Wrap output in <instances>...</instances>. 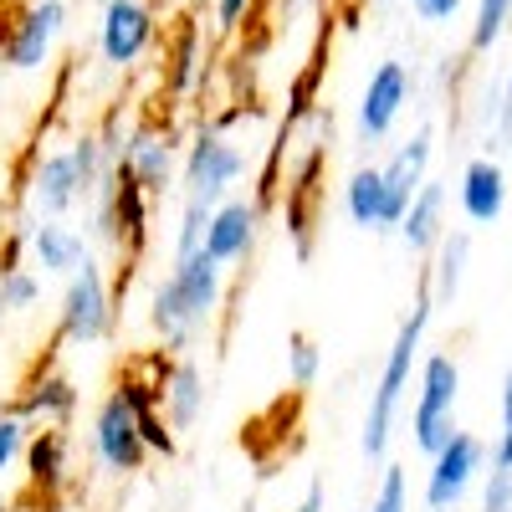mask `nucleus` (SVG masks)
Returning a JSON list of instances; mask_svg holds the SVG:
<instances>
[{
    "instance_id": "1",
    "label": "nucleus",
    "mask_w": 512,
    "mask_h": 512,
    "mask_svg": "<svg viewBox=\"0 0 512 512\" xmlns=\"http://www.w3.org/2000/svg\"><path fill=\"white\" fill-rule=\"evenodd\" d=\"M431 313H436V297H431V282H420L415 303L395 333L390 354H384V369L374 379V395H369V415H364V456L369 461H384L390 451V431H395V415L405 405V390H410V374L420 364V349H425V328H431Z\"/></svg>"
},
{
    "instance_id": "2",
    "label": "nucleus",
    "mask_w": 512,
    "mask_h": 512,
    "mask_svg": "<svg viewBox=\"0 0 512 512\" xmlns=\"http://www.w3.org/2000/svg\"><path fill=\"white\" fill-rule=\"evenodd\" d=\"M113 169V159L103 154L98 134H82L72 139L67 149H52V154H41L36 169H31V205H36V216L41 221H62L72 205H82L98 180Z\"/></svg>"
},
{
    "instance_id": "3",
    "label": "nucleus",
    "mask_w": 512,
    "mask_h": 512,
    "mask_svg": "<svg viewBox=\"0 0 512 512\" xmlns=\"http://www.w3.org/2000/svg\"><path fill=\"white\" fill-rule=\"evenodd\" d=\"M113 318H118V297L103 277V267L82 262L72 277H67V292H62V313H57V338L72 349H88V344H103L113 333Z\"/></svg>"
},
{
    "instance_id": "4",
    "label": "nucleus",
    "mask_w": 512,
    "mask_h": 512,
    "mask_svg": "<svg viewBox=\"0 0 512 512\" xmlns=\"http://www.w3.org/2000/svg\"><path fill=\"white\" fill-rule=\"evenodd\" d=\"M456 400H461V369L451 354H425L420 359V395H415V451L436 456L456 436Z\"/></svg>"
},
{
    "instance_id": "5",
    "label": "nucleus",
    "mask_w": 512,
    "mask_h": 512,
    "mask_svg": "<svg viewBox=\"0 0 512 512\" xmlns=\"http://www.w3.org/2000/svg\"><path fill=\"white\" fill-rule=\"evenodd\" d=\"M241 175H246V154L221 134L216 123H205L200 134L190 139L185 159H180V190H185V200L221 205V200L236 190Z\"/></svg>"
},
{
    "instance_id": "6",
    "label": "nucleus",
    "mask_w": 512,
    "mask_h": 512,
    "mask_svg": "<svg viewBox=\"0 0 512 512\" xmlns=\"http://www.w3.org/2000/svg\"><path fill=\"white\" fill-rule=\"evenodd\" d=\"M159 41V11L149 0H103L98 11V57L118 72L139 67Z\"/></svg>"
},
{
    "instance_id": "7",
    "label": "nucleus",
    "mask_w": 512,
    "mask_h": 512,
    "mask_svg": "<svg viewBox=\"0 0 512 512\" xmlns=\"http://www.w3.org/2000/svg\"><path fill=\"white\" fill-rule=\"evenodd\" d=\"M67 31V0H31L0 36V62L11 72H41L52 62L57 36Z\"/></svg>"
},
{
    "instance_id": "8",
    "label": "nucleus",
    "mask_w": 512,
    "mask_h": 512,
    "mask_svg": "<svg viewBox=\"0 0 512 512\" xmlns=\"http://www.w3.org/2000/svg\"><path fill=\"white\" fill-rule=\"evenodd\" d=\"M93 456L113 477H134V472H144V461H149V446L139 436V415L118 390H108L98 415H93Z\"/></svg>"
},
{
    "instance_id": "9",
    "label": "nucleus",
    "mask_w": 512,
    "mask_h": 512,
    "mask_svg": "<svg viewBox=\"0 0 512 512\" xmlns=\"http://www.w3.org/2000/svg\"><path fill=\"white\" fill-rule=\"evenodd\" d=\"M410 93H415L410 67H405V62H379V67L369 72V82H364V98H359V118H354L359 139H364V144L390 139V128L400 123Z\"/></svg>"
},
{
    "instance_id": "10",
    "label": "nucleus",
    "mask_w": 512,
    "mask_h": 512,
    "mask_svg": "<svg viewBox=\"0 0 512 512\" xmlns=\"http://www.w3.org/2000/svg\"><path fill=\"white\" fill-rule=\"evenodd\" d=\"M256 236H262V205L241 200V195H226L216 210H210L200 246H205V256L216 267H241L246 256L256 251Z\"/></svg>"
},
{
    "instance_id": "11",
    "label": "nucleus",
    "mask_w": 512,
    "mask_h": 512,
    "mask_svg": "<svg viewBox=\"0 0 512 512\" xmlns=\"http://www.w3.org/2000/svg\"><path fill=\"white\" fill-rule=\"evenodd\" d=\"M482 456H487V446H482L477 436H461V431H456V436L431 456V477H425V507H431V512H456L461 497L472 492L477 472H482Z\"/></svg>"
},
{
    "instance_id": "12",
    "label": "nucleus",
    "mask_w": 512,
    "mask_h": 512,
    "mask_svg": "<svg viewBox=\"0 0 512 512\" xmlns=\"http://www.w3.org/2000/svg\"><path fill=\"white\" fill-rule=\"evenodd\" d=\"M431 149H436V134L420 128V134L390 154V164H379V180H384V216H379V231H395L405 205L415 200V190L425 185V169H431Z\"/></svg>"
},
{
    "instance_id": "13",
    "label": "nucleus",
    "mask_w": 512,
    "mask_h": 512,
    "mask_svg": "<svg viewBox=\"0 0 512 512\" xmlns=\"http://www.w3.org/2000/svg\"><path fill=\"white\" fill-rule=\"evenodd\" d=\"M149 205L154 195L139 185V175L123 159H113V231H118V251L128 256V267L144 262V251H149Z\"/></svg>"
},
{
    "instance_id": "14",
    "label": "nucleus",
    "mask_w": 512,
    "mask_h": 512,
    "mask_svg": "<svg viewBox=\"0 0 512 512\" xmlns=\"http://www.w3.org/2000/svg\"><path fill=\"white\" fill-rule=\"evenodd\" d=\"M169 282H175V292H180V303H185V313L205 328L210 318H216V308H221V297H226V267H216L205 256V246H195V251H180L175 256V267L164 272Z\"/></svg>"
},
{
    "instance_id": "15",
    "label": "nucleus",
    "mask_w": 512,
    "mask_h": 512,
    "mask_svg": "<svg viewBox=\"0 0 512 512\" xmlns=\"http://www.w3.org/2000/svg\"><path fill=\"white\" fill-rule=\"evenodd\" d=\"M128 169L139 175V185L164 200L169 190H175L180 180V154H175V139L159 134V128H128V139H123V154H118Z\"/></svg>"
},
{
    "instance_id": "16",
    "label": "nucleus",
    "mask_w": 512,
    "mask_h": 512,
    "mask_svg": "<svg viewBox=\"0 0 512 512\" xmlns=\"http://www.w3.org/2000/svg\"><path fill=\"white\" fill-rule=\"evenodd\" d=\"M16 415L31 420V425H67L77 415V384L57 369H41L21 384L16 395Z\"/></svg>"
},
{
    "instance_id": "17",
    "label": "nucleus",
    "mask_w": 512,
    "mask_h": 512,
    "mask_svg": "<svg viewBox=\"0 0 512 512\" xmlns=\"http://www.w3.org/2000/svg\"><path fill=\"white\" fill-rule=\"evenodd\" d=\"M456 200H461V216L472 226H492L507 210V175H502V164L497 159H472L461 169Z\"/></svg>"
},
{
    "instance_id": "18",
    "label": "nucleus",
    "mask_w": 512,
    "mask_h": 512,
    "mask_svg": "<svg viewBox=\"0 0 512 512\" xmlns=\"http://www.w3.org/2000/svg\"><path fill=\"white\" fill-rule=\"evenodd\" d=\"M159 405H164V420L175 425V431H195V420L205 415V374L195 359L175 354V364H169L164 384H159Z\"/></svg>"
},
{
    "instance_id": "19",
    "label": "nucleus",
    "mask_w": 512,
    "mask_h": 512,
    "mask_svg": "<svg viewBox=\"0 0 512 512\" xmlns=\"http://www.w3.org/2000/svg\"><path fill=\"white\" fill-rule=\"evenodd\" d=\"M88 256L93 251H88V241H82V231H72L62 221L31 226V267H41V277H72Z\"/></svg>"
},
{
    "instance_id": "20",
    "label": "nucleus",
    "mask_w": 512,
    "mask_h": 512,
    "mask_svg": "<svg viewBox=\"0 0 512 512\" xmlns=\"http://www.w3.org/2000/svg\"><path fill=\"white\" fill-rule=\"evenodd\" d=\"M21 461H26L31 492H41V497H57L72 482V451H67V436L62 431H31Z\"/></svg>"
},
{
    "instance_id": "21",
    "label": "nucleus",
    "mask_w": 512,
    "mask_h": 512,
    "mask_svg": "<svg viewBox=\"0 0 512 512\" xmlns=\"http://www.w3.org/2000/svg\"><path fill=\"white\" fill-rule=\"evenodd\" d=\"M205 82V47H200V26L185 21L175 36L164 41V88L175 98H195Z\"/></svg>"
},
{
    "instance_id": "22",
    "label": "nucleus",
    "mask_w": 512,
    "mask_h": 512,
    "mask_svg": "<svg viewBox=\"0 0 512 512\" xmlns=\"http://www.w3.org/2000/svg\"><path fill=\"white\" fill-rule=\"evenodd\" d=\"M400 236H405V246L410 251H436V241L446 236V185H436V180H425L420 190H415V200L405 205V216H400V226H395Z\"/></svg>"
},
{
    "instance_id": "23",
    "label": "nucleus",
    "mask_w": 512,
    "mask_h": 512,
    "mask_svg": "<svg viewBox=\"0 0 512 512\" xmlns=\"http://www.w3.org/2000/svg\"><path fill=\"white\" fill-rule=\"evenodd\" d=\"M149 323H154L159 344H164L169 354L190 349V344H195V333H200V323L185 313V303H180V292H175V282H169V277H159L154 292H149Z\"/></svg>"
},
{
    "instance_id": "24",
    "label": "nucleus",
    "mask_w": 512,
    "mask_h": 512,
    "mask_svg": "<svg viewBox=\"0 0 512 512\" xmlns=\"http://www.w3.org/2000/svg\"><path fill=\"white\" fill-rule=\"evenodd\" d=\"M466 256H472V236H466V231H446V236L436 241V262H431V272H425V282H431V297H436V303H456L461 272H466Z\"/></svg>"
},
{
    "instance_id": "25",
    "label": "nucleus",
    "mask_w": 512,
    "mask_h": 512,
    "mask_svg": "<svg viewBox=\"0 0 512 512\" xmlns=\"http://www.w3.org/2000/svg\"><path fill=\"white\" fill-rule=\"evenodd\" d=\"M344 216L364 231H379V216H384V180L379 169H354L349 185H344Z\"/></svg>"
},
{
    "instance_id": "26",
    "label": "nucleus",
    "mask_w": 512,
    "mask_h": 512,
    "mask_svg": "<svg viewBox=\"0 0 512 512\" xmlns=\"http://www.w3.org/2000/svg\"><path fill=\"white\" fill-rule=\"evenodd\" d=\"M323 67H328V62H323V52H318L303 72L292 77V88H287V113H282V128H287V134H292V128L303 123L308 113H318V82H323Z\"/></svg>"
},
{
    "instance_id": "27",
    "label": "nucleus",
    "mask_w": 512,
    "mask_h": 512,
    "mask_svg": "<svg viewBox=\"0 0 512 512\" xmlns=\"http://www.w3.org/2000/svg\"><path fill=\"white\" fill-rule=\"evenodd\" d=\"M318 374H323V349L308 333H292L287 338V384L292 390H313Z\"/></svg>"
},
{
    "instance_id": "28",
    "label": "nucleus",
    "mask_w": 512,
    "mask_h": 512,
    "mask_svg": "<svg viewBox=\"0 0 512 512\" xmlns=\"http://www.w3.org/2000/svg\"><path fill=\"white\" fill-rule=\"evenodd\" d=\"M512 21V0H477V16H472V52H492L502 31Z\"/></svg>"
},
{
    "instance_id": "29",
    "label": "nucleus",
    "mask_w": 512,
    "mask_h": 512,
    "mask_svg": "<svg viewBox=\"0 0 512 512\" xmlns=\"http://www.w3.org/2000/svg\"><path fill=\"white\" fill-rule=\"evenodd\" d=\"M134 415H139L144 446H149L154 456H164V461H175V456H180V431L164 420V405H144V410H134Z\"/></svg>"
},
{
    "instance_id": "30",
    "label": "nucleus",
    "mask_w": 512,
    "mask_h": 512,
    "mask_svg": "<svg viewBox=\"0 0 512 512\" xmlns=\"http://www.w3.org/2000/svg\"><path fill=\"white\" fill-rule=\"evenodd\" d=\"M36 297H41V277H36L31 267L0 272V308H6V313H31Z\"/></svg>"
},
{
    "instance_id": "31",
    "label": "nucleus",
    "mask_w": 512,
    "mask_h": 512,
    "mask_svg": "<svg viewBox=\"0 0 512 512\" xmlns=\"http://www.w3.org/2000/svg\"><path fill=\"white\" fill-rule=\"evenodd\" d=\"M26 441H31V420H21L16 410L0 415V472H11V466L26 456Z\"/></svg>"
},
{
    "instance_id": "32",
    "label": "nucleus",
    "mask_w": 512,
    "mask_h": 512,
    "mask_svg": "<svg viewBox=\"0 0 512 512\" xmlns=\"http://www.w3.org/2000/svg\"><path fill=\"white\" fill-rule=\"evenodd\" d=\"M369 512H410V482H405L400 466H384V477H379V492H374Z\"/></svg>"
},
{
    "instance_id": "33",
    "label": "nucleus",
    "mask_w": 512,
    "mask_h": 512,
    "mask_svg": "<svg viewBox=\"0 0 512 512\" xmlns=\"http://www.w3.org/2000/svg\"><path fill=\"white\" fill-rule=\"evenodd\" d=\"M210 210H216V205L185 200V210H180V236H175V256H180V251H195V246H200V236H205V221H210Z\"/></svg>"
},
{
    "instance_id": "34",
    "label": "nucleus",
    "mask_w": 512,
    "mask_h": 512,
    "mask_svg": "<svg viewBox=\"0 0 512 512\" xmlns=\"http://www.w3.org/2000/svg\"><path fill=\"white\" fill-rule=\"evenodd\" d=\"M492 466H502V472H512V369L502 379V436H497V456Z\"/></svg>"
},
{
    "instance_id": "35",
    "label": "nucleus",
    "mask_w": 512,
    "mask_h": 512,
    "mask_svg": "<svg viewBox=\"0 0 512 512\" xmlns=\"http://www.w3.org/2000/svg\"><path fill=\"white\" fill-rule=\"evenodd\" d=\"M461 6H466V0H410L415 21H425V26H446V21H456Z\"/></svg>"
},
{
    "instance_id": "36",
    "label": "nucleus",
    "mask_w": 512,
    "mask_h": 512,
    "mask_svg": "<svg viewBox=\"0 0 512 512\" xmlns=\"http://www.w3.org/2000/svg\"><path fill=\"white\" fill-rule=\"evenodd\" d=\"M482 512H512V472H502V466H492V482H487Z\"/></svg>"
},
{
    "instance_id": "37",
    "label": "nucleus",
    "mask_w": 512,
    "mask_h": 512,
    "mask_svg": "<svg viewBox=\"0 0 512 512\" xmlns=\"http://www.w3.org/2000/svg\"><path fill=\"white\" fill-rule=\"evenodd\" d=\"M123 139H128V128H123V108H108V118H103V128H98L103 154H108V159H118V154H123Z\"/></svg>"
},
{
    "instance_id": "38",
    "label": "nucleus",
    "mask_w": 512,
    "mask_h": 512,
    "mask_svg": "<svg viewBox=\"0 0 512 512\" xmlns=\"http://www.w3.org/2000/svg\"><path fill=\"white\" fill-rule=\"evenodd\" d=\"M251 6H256V0H216V26H221V31H236Z\"/></svg>"
},
{
    "instance_id": "39",
    "label": "nucleus",
    "mask_w": 512,
    "mask_h": 512,
    "mask_svg": "<svg viewBox=\"0 0 512 512\" xmlns=\"http://www.w3.org/2000/svg\"><path fill=\"white\" fill-rule=\"evenodd\" d=\"M323 502H328V492H323V482H308V492H303V502H297L292 512H323Z\"/></svg>"
},
{
    "instance_id": "40",
    "label": "nucleus",
    "mask_w": 512,
    "mask_h": 512,
    "mask_svg": "<svg viewBox=\"0 0 512 512\" xmlns=\"http://www.w3.org/2000/svg\"><path fill=\"white\" fill-rule=\"evenodd\" d=\"M308 6H318V0H282V11L292 16V11H308Z\"/></svg>"
},
{
    "instance_id": "41",
    "label": "nucleus",
    "mask_w": 512,
    "mask_h": 512,
    "mask_svg": "<svg viewBox=\"0 0 512 512\" xmlns=\"http://www.w3.org/2000/svg\"><path fill=\"white\" fill-rule=\"evenodd\" d=\"M0 512H11V502H6V497H0Z\"/></svg>"
},
{
    "instance_id": "42",
    "label": "nucleus",
    "mask_w": 512,
    "mask_h": 512,
    "mask_svg": "<svg viewBox=\"0 0 512 512\" xmlns=\"http://www.w3.org/2000/svg\"><path fill=\"white\" fill-rule=\"evenodd\" d=\"M507 98H512V72H507Z\"/></svg>"
},
{
    "instance_id": "43",
    "label": "nucleus",
    "mask_w": 512,
    "mask_h": 512,
    "mask_svg": "<svg viewBox=\"0 0 512 512\" xmlns=\"http://www.w3.org/2000/svg\"><path fill=\"white\" fill-rule=\"evenodd\" d=\"M0 328H6V308H0Z\"/></svg>"
},
{
    "instance_id": "44",
    "label": "nucleus",
    "mask_w": 512,
    "mask_h": 512,
    "mask_svg": "<svg viewBox=\"0 0 512 512\" xmlns=\"http://www.w3.org/2000/svg\"><path fill=\"white\" fill-rule=\"evenodd\" d=\"M93 6H103V0H93Z\"/></svg>"
},
{
    "instance_id": "45",
    "label": "nucleus",
    "mask_w": 512,
    "mask_h": 512,
    "mask_svg": "<svg viewBox=\"0 0 512 512\" xmlns=\"http://www.w3.org/2000/svg\"><path fill=\"white\" fill-rule=\"evenodd\" d=\"M379 6H384V0H379Z\"/></svg>"
}]
</instances>
